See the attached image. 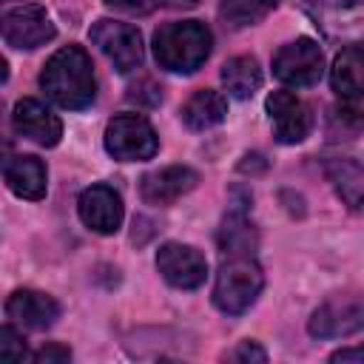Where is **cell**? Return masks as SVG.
Masks as SVG:
<instances>
[{"mask_svg": "<svg viewBox=\"0 0 364 364\" xmlns=\"http://www.w3.org/2000/svg\"><path fill=\"white\" fill-rule=\"evenodd\" d=\"M77 213H80V222L100 233V236H111L122 228V219H125V205H122V196L105 185V182H97V185H88L80 199H77Z\"/></svg>", "mask_w": 364, "mask_h": 364, "instance_id": "12", "label": "cell"}, {"mask_svg": "<svg viewBox=\"0 0 364 364\" xmlns=\"http://www.w3.org/2000/svg\"><path fill=\"white\" fill-rule=\"evenodd\" d=\"M330 85L341 100L364 97V46H344L330 68Z\"/></svg>", "mask_w": 364, "mask_h": 364, "instance_id": "19", "label": "cell"}, {"mask_svg": "<svg viewBox=\"0 0 364 364\" xmlns=\"http://www.w3.org/2000/svg\"><path fill=\"white\" fill-rule=\"evenodd\" d=\"M165 6H173V9H191V6H196L199 0H162Z\"/></svg>", "mask_w": 364, "mask_h": 364, "instance_id": "31", "label": "cell"}, {"mask_svg": "<svg viewBox=\"0 0 364 364\" xmlns=\"http://www.w3.org/2000/svg\"><path fill=\"white\" fill-rule=\"evenodd\" d=\"M264 111L273 125V136L282 145H299L313 131V108L293 91H270Z\"/></svg>", "mask_w": 364, "mask_h": 364, "instance_id": "10", "label": "cell"}, {"mask_svg": "<svg viewBox=\"0 0 364 364\" xmlns=\"http://www.w3.org/2000/svg\"><path fill=\"white\" fill-rule=\"evenodd\" d=\"M247 205L250 202H233V208L225 213L219 230H216V245L222 256H253L259 247V233L253 222L247 219Z\"/></svg>", "mask_w": 364, "mask_h": 364, "instance_id": "17", "label": "cell"}, {"mask_svg": "<svg viewBox=\"0 0 364 364\" xmlns=\"http://www.w3.org/2000/svg\"><path fill=\"white\" fill-rule=\"evenodd\" d=\"M3 179H6V188H9L14 196H20V199H28V202L46 199L48 173H46L43 159H37V156H31V154L9 156V159L3 162Z\"/></svg>", "mask_w": 364, "mask_h": 364, "instance_id": "16", "label": "cell"}, {"mask_svg": "<svg viewBox=\"0 0 364 364\" xmlns=\"http://www.w3.org/2000/svg\"><path fill=\"white\" fill-rule=\"evenodd\" d=\"M228 361H242V364H264L267 361V353L256 344V341H239L228 355H225Z\"/></svg>", "mask_w": 364, "mask_h": 364, "instance_id": "26", "label": "cell"}, {"mask_svg": "<svg viewBox=\"0 0 364 364\" xmlns=\"http://www.w3.org/2000/svg\"><path fill=\"white\" fill-rule=\"evenodd\" d=\"M105 151L119 162H145L159 151V136L142 114H119L105 125Z\"/></svg>", "mask_w": 364, "mask_h": 364, "instance_id": "5", "label": "cell"}, {"mask_svg": "<svg viewBox=\"0 0 364 364\" xmlns=\"http://www.w3.org/2000/svg\"><path fill=\"white\" fill-rule=\"evenodd\" d=\"M179 117L191 131H210L228 117V100L213 88H199L188 97Z\"/></svg>", "mask_w": 364, "mask_h": 364, "instance_id": "20", "label": "cell"}, {"mask_svg": "<svg viewBox=\"0 0 364 364\" xmlns=\"http://www.w3.org/2000/svg\"><path fill=\"white\" fill-rule=\"evenodd\" d=\"M318 34L338 46H364V0H296Z\"/></svg>", "mask_w": 364, "mask_h": 364, "instance_id": "4", "label": "cell"}, {"mask_svg": "<svg viewBox=\"0 0 364 364\" xmlns=\"http://www.w3.org/2000/svg\"><path fill=\"white\" fill-rule=\"evenodd\" d=\"M6 316L23 330H48L60 318V301L48 293L20 287L6 299Z\"/></svg>", "mask_w": 364, "mask_h": 364, "instance_id": "14", "label": "cell"}, {"mask_svg": "<svg viewBox=\"0 0 364 364\" xmlns=\"http://www.w3.org/2000/svg\"><path fill=\"white\" fill-rule=\"evenodd\" d=\"M23 358H28V347H26V338L11 327V324H6L3 330H0V361H23Z\"/></svg>", "mask_w": 364, "mask_h": 364, "instance_id": "24", "label": "cell"}, {"mask_svg": "<svg viewBox=\"0 0 364 364\" xmlns=\"http://www.w3.org/2000/svg\"><path fill=\"white\" fill-rule=\"evenodd\" d=\"M264 168H267V159L262 154H245L242 162H239L242 173H253V171H264Z\"/></svg>", "mask_w": 364, "mask_h": 364, "instance_id": "30", "label": "cell"}, {"mask_svg": "<svg viewBox=\"0 0 364 364\" xmlns=\"http://www.w3.org/2000/svg\"><path fill=\"white\" fill-rule=\"evenodd\" d=\"M88 37L114 63V68L119 74H128L142 65L145 46H142V34L136 26L119 23V20H97L88 31Z\"/></svg>", "mask_w": 364, "mask_h": 364, "instance_id": "8", "label": "cell"}, {"mask_svg": "<svg viewBox=\"0 0 364 364\" xmlns=\"http://www.w3.org/2000/svg\"><path fill=\"white\" fill-rule=\"evenodd\" d=\"M330 361H353V364H364V344H355V347H344V350H336L333 355H330Z\"/></svg>", "mask_w": 364, "mask_h": 364, "instance_id": "29", "label": "cell"}, {"mask_svg": "<svg viewBox=\"0 0 364 364\" xmlns=\"http://www.w3.org/2000/svg\"><path fill=\"white\" fill-rule=\"evenodd\" d=\"M40 88L54 105L65 111L88 108L97 97V80L88 51L74 43L57 48L40 71Z\"/></svg>", "mask_w": 364, "mask_h": 364, "instance_id": "1", "label": "cell"}, {"mask_svg": "<svg viewBox=\"0 0 364 364\" xmlns=\"http://www.w3.org/2000/svg\"><path fill=\"white\" fill-rule=\"evenodd\" d=\"M128 100L136 102V105H148V108H154V105L162 102V88L154 85V80H139L136 85L128 88Z\"/></svg>", "mask_w": 364, "mask_h": 364, "instance_id": "25", "label": "cell"}, {"mask_svg": "<svg viewBox=\"0 0 364 364\" xmlns=\"http://www.w3.org/2000/svg\"><path fill=\"white\" fill-rule=\"evenodd\" d=\"M262 287L264 273L253 256H225L213 282V304L228 316H242L253 307Z\"/></svg>", "mask_w": 364, "mask_h": 364, "instance_id": "3", "label": "cell"}, {"mask_svg": "<svg viewBox=\"0 0 364 364\" xmlns=\"http://www.w3.org/2000/svg\"><path fill=\"white\" fill-rule=\"evenodd\" d=\"M324 134L330 142L358 139L364 134V108H358L353 100H341L338 105H330L324 117Z\"/></svg>", "mask_w": 364, "mask_h": 364, "instance_id": "22", "label": "cell"}, {"mask_svg": "<svg viewBox=\"0 0 364 364\" xmlns=\"http://www.w3.org/2000/svg\"><path fill=\"white\" fill-rule=\"evenodd\" d=\"M156 270L159 276L176 290H196L208 279V259L193 245L165 242L156 250Z\"/></svg>", "mask_w": 364, "mask_h": 364, "instance_id": "11", "label": "cell"}, {"mask_svg": "<svg viewBox=\"0 0 364 364\" xmlns=\"http://www.w3.org/2000/svg\"><path fill=\"white\" fill-rule=\"evenodd\" d=\"M222 82H225V88H228L230 97H236V100H250V97L262 88V68H259V60L250 57V54L230 57V60L222 65Z\"/></svg>", "mask_w": 364, "mask_h": 364, "instance_id": "21", "label": "cell"}, {"mask_svg": "<svg viewBox=\"0 0 364 364\" xmlns=\"http://www.w3.org/2000/svg\"><path fill=\"white\" fill-rule=\"evenodd\" d=\"M276 6H279V0H222L219 3V23L228 31H239V28L262 23Z\"/></svg>", "mask_w": 364, "mask_h": 364, "instance_id": "23", "label": "cell"}, {"mask_svg": "<svg viewBox=\"0 0 364 364\" xmlns=\"http://www.w3.org/2000/svg\"><path fill=\"white\" fill-rule=\"evenodd\" d=\"M358 330H364V296L355 293L330 296L307 321V333L313 338H347Z\"/></svg>", "mask_w": 364, "mask_h": 364, "instance_id": "7", "label": "cell"}, {"mask_svg": "<svg viewBox=\"0 0 364 364\" xmlns=\"http://www.w3.org/2000/svg\"><path fill=\"white\" fill-rule=\"evenodd\" d=\"M31 361L34 364H65V361H71V350L63 347V344H57V341H48V344H43L31 355Z\"/></svg>", "mask_w": 364, "mask_h": 364, "instance_id": "27", "label": "cell"}, {"mask_svg": "<svg viewBox=\"0 0 364 364\" xmlns=\"http://www.w3.org/2000/svg\"><path fill=\"white\" fill-rule=\"evenodd\" d=\"M105 6L128 11V14H148V11H154L156 6H165V3L162 0H105Z\"/></svg>", "mask_w": 364, "mask_h": 364, "instance_id": "28", "label": "cell"}, {"mask_svg": "<svg viewBox=\"0 0 364 364\" xmlns=\"http://www.w3.org/2000/svg\"><path fill=\"white\" fill-rule=\"evenodd\" d=\"M11 125L23 139H31L43 148H54L63 136V119L34 97H23L14 102Z\"/></svg>", "mask_w": 364, "mask_h": 364, "instance_id": "13", "label": "cell"}, {"mask_svg": "<svg viewBox=\"0 0 364 364\" xmlns=\"http://www.w3.org/2000/svg\"><path fill=\"white\" fill-rule=\"evenodd\" d=\"M324 176L350 210L364 208V159L361 156H327Z\"/></svg>", "mask_w": 364, "mask_h": 364, "instance_id": "18", "label": "cell"}, {"mask_svg": "<svg viewBox=\"0 0 364 364\" xmlns=\"http://www.w3.org/2000/svg\"><path fill=\"white\" fill-rule=\"evenodd\" d=\"M0 31H3V43L17 51H34V48L51 43L57 34L51 17L37 3H23L14 9H6L3 20H0Z\"/></svg>", "mask_w": 364, "mask_h": 364, "instance_id": "9", "label": "cell"}, {"mask_svg": "<svg viewBox=\"0 0 364 364\" xmlns=\"http://www.w3.org/2000/svg\"><path fill=\"white\" fill-rule=\"evenodd\" d=\"M154 60L171 74L199 71L213 48V34L202 20H176L154 31Z\"/></svg>", "mask_w": 364, "mask_h": 364, "instance_id": "2", "label": "cell"}, {"mask_svg": "<svg viewBox=\"0 0 364 364\" xmlns=\"http://www.w3.org/2000/svg\"><path fill=\"white\" fill-rule=\"evenodd\" d=\"M196 185H199V173L191 165H165V168L142 176L139 196L148 205L165 208V205H173L179 196L191 193Z\"/></svg>", "mask_w": 364, "mask_h": 364, "instance_id": "15", "label": "cell"}, {"mask_svg": "<svg viewBox=\"0 0 364 364\" xmlns=\"http://www.w3.org/2000/svg\"><path fill=\"white\" fill-rule=\"evenodd\" d=\"M324 74V51L316 40L299 37L273 54V77L290 88H310Z\"/></svg>", "mask_w": 364, "mask_h": 364, "instance_id": "6", "label": "cell"}]
</instances>
